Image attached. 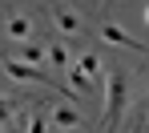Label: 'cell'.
Masks as SVG:
<instances>
[{
  "label": "cell",
  "instance_id": "cell-1",
  "mask_svg": "<svg viewBox=\"0 0 149 133\" xmlns=\"http://www.w3.org/2000/svg\"><path fill=\"white\" fill-rule=\"evenodd\" d=\"M125 97H129V77H125V69H109V73H105V133H113L121 125Z\"/></svg>",
  "mask_w": 149,
  "mask_h": 133
},
{
  "label": "cell",
  "instance_id": "cell-2",
  "mask_svg": "<svg viewBox=\"0 0 149 133\" xmlns=\"http://www.w3.org/2000/svg\"><path fill=\"white\" fill-rule=\"evenodd\" d=\"M101 40H105V45H113V49H133V53H145V40H141V36H129V32H125V24H117V20H105V24H101Z\"/></svg>",
  "mask_w": 149,
  "mask_h": 133
},
{
  "label": "cell",
  "instance_id": "cell-3",
  "mask_svg": "<svg viewBox=\"0 0 149 133\" xmlns=\"http://www.w3.org/2000/svg\"><path fill=\"white\" fill-rule=\"evenodd\" d=\"M0 69L8 73L12 81H20V85H52L40 69H32V65H24V61H16V56H0Z\"/></svg>",
  "mask_w": 149,
  "mask_h": 133
},
{
  "label": "cell",
  "instance_id": "cell-4",
  "mask_svg": "<svg viewBox=\"0 0 149 133\" xmlns=\"http://www.w3.org/2000/svg\"><path fill=\"white\" fill-rule=\"evenodd\" d=\"M45 117H49V125L56 133H69V129H81V125H85V113H81L77 105H69V101L52 105V113H45Z\"/></svg>",
  "mask_w": 149,
  "mask_h": 133
},
{
  "label": "cell",
  "instance_id": "cell-5",
  "mask_svg": "<svg viewBox=\"0 0 149 133\" xmlns=\"http://www.w3.org/2000/svg\"><path fill=\"white\" fill-rule=\"evenodd\" d=\"M0 36H8V40H32L36 36V28H32V16L28 12H8L4 16V24H0Z\"/></svg>",
  "mask_w": 149,
  "mask_h": 133
},
{
  "label": "cell",
  "instance_id": "cell-6",
  "mask_svg": "<svg viewBox=\"0 0 149 133\" xmlns=\"http://www.w3.org/2000/svg\"><path fill=\"white\" fill-rule=\"evenodd\" d=\"M52 24H56L61 36H81V32H85V20L77 16L69 4H52Z\"/></svg>",
  "mask_w": 149,
  "mask_h": 133
},
{
  "label": "cell",
  "instance_id": "cell-7",
  "mask_svg": "<svg viewBox=\"0 0 149 133\" xmlns=\"http://www.w3.org/2000/svg\"><path fill=\"white\" fill-rule=\"evenodd\" d=\"M45 65H52V69H69V65H73L69 45H65V40H49V45H45Z\"/></svg>",
  "mask_w": 149,
  "mask_h": 133
},
{
  "label": "cell",
  "instance_id": "cell-8",
  "mask_svg": "<svg viewBox=\"0 0 149 133\" xmlns=\"http://www.w3.org/2000/svg\"><path fill=\"white\" fill-rule=\"evenodd\" d=\"M16 61H24L32 69H45V45H36V40H20V56Z\"/></svg>",
  "mask_w": 149,
  "mask_h": 133
},
{
  "label": "cell",
  "instance_id": "cell-9",
  "mask_svg": "<svg viewBox=\"0 0 149 133\" xmlns=\"http://www.w3.org/2000/svg\"><path fill=\"white\" fill-rule=\"evenodd\" d=\"M73 65H77L89 81H97V73H101V56H97V53H81V56H73Z\"/></svg>",
  "mask_w": 149,
  "mask_h": 133
},
{
  "label": "cell",
  "instance_id": "cell-10",
  "mask_svg": "<svg viewBox=\"0 0 149 133\" xmlns=\"http://www.w3.org/2000/svg\"><path fill=\"white\" fill-rule=\"evenodd\" d=\"M65 77H69V85H73V93H93V81L85 77L77 65H69V69H65Z\"/></svg>",
  "mask_w": 149,
  "mask_h": 133
},
{
  "label": "cell",
  "instance_id": "cell-11",
  "mask_svg": "<svg viewBox=\"0 0 149 133\" xmlns=\"http://www.w3.org/2000/svg\"><path fill=\"white\" fill-rule=\"evenodd\" d=\"M24 133H49V117H45V109H32V113H28Z\"/></svg>",
  "mask_w": 149,
  "mask_h": 133
},
{
  "label": "cell",
  "instance_id": "cell-12",
  "mask_svg": "<svg viewBox=\"0 0 149 133\" xmlns=\"http://www.w3.org/2000/svg\"><path fill=\"white\" fill-rule=\"evenodd\" d=\"M8 121H12V97H4V93H0V129H4Z\"/></svg>",
  "mask_w": 149,
  "mask_h": 133
},
{
  "label": "cell",
  "instance_id": "cell-13",
  "mask_svg": "<svg viewBox=\"0 0 149 133\" xmlns=\"http://www.w3.org/2000/svg\"><path fill=\"white\" fill-rule=\"evenodd\" d=\"M133 133H141V125H137V129H133Z\"/></svg>",
  "mask_w": 149,
  "mask_h": 133
}]
</instances>
